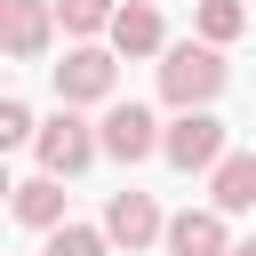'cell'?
Wrapping results in <instances>:
<instances>
[{"label": "cell", "mask_w": 256, "mask_h": 256, "mask_svg": "<svg viewBox=\"0 0 256 256\" xmlns=\"http://www.w3.org/2000/svg\"><path fill=\"white\" fill-rule=\"evenodd\" d=\"M160 96H168L176 112H208V104L224 96V48H216V40H176V48L160 56Z\"/></svg>", "instance_id": "obj_1"}, {"label": "cell", "mask_w": 256, "mask_h": 256, "mask_svg": "<svg viewBox=\"0 0 256 256\" xmlns=\"http://www.w3.org/2000/svg\"><path fill=\"white\" fill-rule=\"evenodd\" d=\"M32 152H40V176H80V168L104 152V136H96V128H88V120L64 104V112H48V120H40Z\"/></svg>", "instance_id": "obj_2"}, {"label": "cell", "mask_w": 256, "mask_h": 256, "mask_svg": "<svg viewBox=\"0 0 256 256\" xmlns=\"http://www.w3.org/2000/svg\"><path fill=\"white\" fill-rule=\"evenodd\" d=\"M112 80H120V56H112V48H96V40L64 48V64H56V96H64V104H104V96H112Z\"/></svg>", "instance_id": "obj_3"}, {"label": "cell", "mask_w": 256, "mask_h": 256, "mask_svg": "<svg viewBox=\"0 0 256 256\" xmlns=\"http://www.w3.org/2000/svg\"><path fill=\"white\" fill-rule=\"evenodd\" d=\"M160 160L184 168V176H192V168H216V160H224V120H216V112H176L168 136H160Z\"/></svg>", "instance_id": "obj_4"}, {"label": "cell", "mask_w": 256, "mask_h": 256, "mask_svg": "<svg viewBox=\"0 0 256 256\" xmlns=\"http://www.w3.org/2000/svg\"><path fill=\"white\" fill-rule=\"evenodd\" d=\"M104 232H112V248H128V256H136V248L168 240V216H160V200H152V192H136V184H128V192H112V200H104Z\"/></svg>", "instance_id": "obj_5"}, {"label": "cell", "mask_w": 256, "mask_h": 256, "mask_svg": "<svg viewBox=\"0 0 256 256\" xmlns=\"http://www.w3.org/2000/svg\"><path fill=\"white\" fill-rule=\"evenodd\" d=\"M96 136H104V152H112V160H128V168H136V160H152V152H160V136H168V128H160L144 104H112Z\"/></svg>", "instance_id": "obj_6"}, {"label": "cell", "mask_w": 256, "mask_h": 256, "mask_svg": "<svg viewBox=\"0 0 256 256\" xmlns=\"http://www.w3.org/2000/svg\"><path fill=\"white\" fill-rule=\"evenodd\" d=\"M48 32H56V8L48 0H0V40L16 64H40L48 56Z\"/></svg>", "instance_id": "obj_7"}, {"label": "cell", "mask_w": 256, "mask_h": 256, "mask_svg": "<svg viewBox=\"0 0 256 256\" xmlns=\"http://www.w3.org/2000/svg\"><path fill=\"white\" fill-rule=\"evenodd\" d=\"M240 240L224 232V208H184L168 216V256H232Z\"/></svg>", "instance_id": "obj_8"}, {"label": "cell", "mask_w": 256, "mask_h": 256, "mask_svg": "<svg viewBox=\"0 0 256 256\" xmlns=\"http://www.w3.org/2000/svg\"><path fill=\"white\" fill-rule=\"evenodd\" d=\"M208 208H224V216H248L256 208V152H224L208 168Z\"/></svg>", "instance_id": "obj_9"}, {"label": "cell", "mask_w": 256, "mask_h": 256, "mask_svg": "<svg viewBox=\"0 0 256 256\" xmlns=\"http://www.w3.org/2000/svg\"><path fill=\"white\" fill-rule=\"evenodd\" d=\"M112 56H168L152 0H120V16H112Z\"/></svg>", "instance_id": "obj_10"}, {"label": "cell", "mask_w": 256, "mask_h": 256, "mask_svg": "<svg viewBox=\"0 0 256 256\" xmlns=\"http://www.w3.org/2000/svg\"><path fill=\"white\" fill-rule=\"evenodd\" d=\"M16 224L56 232V224H64V176H24V184H16Z\"/></svg>", "instance_id": "obj_11"}, {"label": "cell", "mask_w": 256, "mask_h": 256, "mask_svg": "<svg viewBox=\"0 0 256 256\" xmlns=\"http://www.w3.org/2000/svg\"><path fill=\"white\" fill-rule=\"evenodd\" d=\"M112 16H120V0H56V24H64L72 40H96V32H112Z\"/></svg>", "instance_id": "obj_12"}, {"label": "cell", "mask_w": 256, "mask_h": 256, "mask_svg": "<svg viewBox=\"0 0 256 256\" xmlns=\"http://www.w3.org/2000/svg\"><path fill=\"white\" fill-rule=\"evenodd\" d=\"M40 256H112V232L104 224H56Z\"/></svg>", "instance_id": "obj_13"}, {"label": "cell", "mask_w": 256, "mask_h": 256, "mask_svg": "<svg viewBox=\"0 0 256 256\" xmlns=\"http://www.w3.org/2000/svg\"><path fill=\"white\" fill-rule=\"evenodd\" d=\"M240 32H248V8H240V0H200V40L224 48V40H240Z\"/></svg>", "instance_id": "obj_14"}, {"label": "cell", "mask_w": 256, "mask_h": 256, "mask_svg": "<svg viewBox=\"0 0 256 256\" xmlns=\"http://www.w3.org/2000/svg\"><path fill=\"white\" fill-rule=\"evenodd\" d=\"M32 136H40V128H32V104L8 96V104H0V144H32Z\"/></svg>", "instance_id": "obj_15"}, {"label": "cell", "mask_w": 256, "mask_h": 256, "mask_svg": "<svg viewBox=\"0 0 256 256\" xmlns=\"http://www.w3.org/2000/svg\"><path fill=\"white\" fill-rule=\"evenodd\" d=\"M232 256H256V240H240V248H232Z\"/></svg>", "instance_id": "obj_16"}]
</instances>
